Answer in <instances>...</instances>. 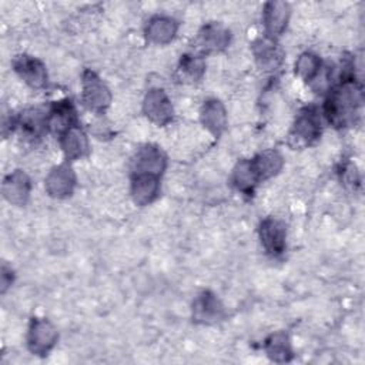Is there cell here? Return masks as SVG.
Returning <instances> with one entry per match:
<instances>
[{
  "label": "cell",
  "instance_id": "7c38bea8",
  "mask_svg": "<svg viewBox=\"0 0 365 365\" xmlns=\"http://www.w3.org/2000/svg\"><path fill=\"white\" fill-rule=\"evenodd\" d=\"M30 192V181L21 171H14L3 181V195L13 204L21 205L26 202Z\"/></svg>",
  "mask_w": 365,
  "mask_h": 365
},
{
  "label": "cell",
  "instance_id": "5b68a950",
  "mask_svg": "<svg viewBox=\"0 0 365 365\" xmlns=\"http://www.w3.org/2000/svg\"><path fill=\"white\" fill-rule=\"evenodd\" d=\"M144 111L151 121L161 125L168 123L173 117L171 103L163 90L148 91L144 100Z\"/></svg>",
  "mask_w": 365,
  "mask_h": 365
},
{
  "label": "cell",
  "instance_id": "44dd1931",
  "mask_svg": "<svg viewBox=\"0 0 365 365\" xmlns=\"http://www.w3.org/2000/svg\"><path fill=\"white\" fill-rule=\"evenodd\" d=\"M267 354L277 362H284L291 358V348L287 335L275 334L267 341Z\"/></svg>",
  "mask_w": 365,
  "mask_h": 365
},
{
  "label": "cell",
  "instance_id": "277c9868",
  "mask_svg": "<svg viewBox=\"0 0 365 365\" xmlns=\"http://www.w3.org/2000/svg\"><path fill=\"white\" fill-rule=\"evenodd\" d=\"M57 341V332L54 327L46 319H34L29 331V348L31 352L44 355Z\"/></svg>",
  "mask_w": 365,
  "mask_h": 365
},
{
  "label": "cell",
  "instance_id": "e0dca14e",
  "mask_svg": "<svg viewBox=\"0 0 365 365\" xmlns=\"http://www.w3.org/2000/svg\"><path fill=\"white\" fill-rule=\"evenodd\" d=\"M201 118L204 125L214 134H220L225 127V110L222 104L217 100L207 101L201 111Z\"/></svg>",
  "mask_w": 365,
  "mask_h": 365
},
{
  "label": "cell",
  "instance_id": "603a6c76",
  "mask_svg": "<svg viewBox=\"0 0 365 365\" xmlns=\"http://www.w3.org/2000/svg\"><path fill=\"white\" fill-rule=\"evenodd\" d=\"M178 71L184 80L195 81L201 77L204 71V61L197 56H184L180 63Z\"/></svg>",
  "mask_w": 365,
  "mask_h": 365
},
{
  "label": "cell",
  "instance_id": "7402d4cb",
  "mask_svg": "<svg viewBox=\"0 0 365 365\" xmlns=\"http://www.w3.org/2000/svg\"><path fill=\"white\" fill-rule=\"evenodd\" d=\"M319 67H321V61L315 54L304 53L298 57L295 63V73L304 80H311L318 74Z\"/></svg>",
  "mask_w": 365,
  "mask_h": 365
},
{
  "label": "cell",
  "instance_id": "30bf717a",
  "mask_svg": "<svg viewBox=\"0 0 365 365\" xmlns=\"http://www.w3.org/2000/svg\"><path fill=\"white\" fill-rule=\"evenodd\" d=\"M74 182L76 178L73 170L67 165H60L48 174L46 180V188L50 195L66 197L73 191Z\"/></svg>",
  "mask_w": 365,
  "mask_h": 365
},
{
  "label": "cell",
  "instance_id": "9a60e30c",
  "mask_svg": "<svg viewBox=\"0 0 365 365\" xmlns=\"http://www.w3.org/2000/svg\"><path fill=\"white\" fill-rule=\"evenodd\" d=\"M228 40H230L228 31L222 26L211 23L200 31L197 41L202 50L215 51V50L224 48L227 46Z\"/></svg>",
  "mask_w": 365,
  "mask_h": 365
},
{
  "label": "cell",
  "instance_id": "7a4b0ae2",
  "mask_svg": "<svg viewBox=\"0 0 365 365\" xmlns=\"http://www.w3.org/2000/svg\"><path fill=\"white\" fill-rule=\"evenodd\" d=\"M321 120L315 108H305L297 118L289 134V141L294 147L308 145L319 137Z\"/></svg>",
  "mask_w": 365,
  "mask_h": 365
},
{
  "label": "cell",
  "instance_id": "cb8c5ba5",
  "mask_svg": "<svg viewBox=\"0 0 365 365\" xmlns=\"http://www.w3.org/2000/svg\"><path fill=\"white\" fill-rule=\"evenodd\" d=\"M257 58L261 61V64L264 67L271 68L279 61L281 54L278 53V50L272 41H262L257 47Z\"/></svg>",
  "mask_w": 365,
  "mask_h": 365
},
{
  "label": "cell",
  "instance_id": "8fae6325",
  "mask_svg": "<svg viewBox=\"0 0 365 365\" xmlns=\"http://www.w3.org/2000/svg\"><path fill=\"white\" fill-rule=\"evenodd\" d=\"M289 17V7L287 3L282 1H272L265 6L264 13V24L268 36L275 37L279 36L288 21Z\"/></svg>",
  "mask_w": 365,
  "mask_h": 365
},
{
  "label": "cell",
  "instance_id": "ac0fdd59",
  "mask_svg": "<svg viewBox=\"0 0 365 365\" xmlns=\"http://www.w3.org/2000/svg\"><path fill=\"white\" fill-rule=\"evenodd\" d=\"M177 31V24L174 20L167 17H155L147 26V37L154 43H168Z\"/></svg>",
  "mask_w": 365,
  "mask_h": 365
},
{
  "label": "cell",
  "instance_id": "5bb4252c",
  "mask_svg": "<svg viewBox=\"0 0 365 365\" xmlns=\"http://www.w3.org/2000/svg\"><path fill=\"white\" fill-rule=\"evenodd\" d=\"M222 317V307L211 292H202L194 302V318L200 322H214Z\"/></svg>",
  "mask_w": 365,
  "mask_h": 365
},
{
  "label": "cell",
  "instance_id": "ba28073f",
  "mask_svg": "<svg viewBox=\"0 0 365 365\" xmlns=\"http://www.w3.org/2000/svg\"><path fill=\"white\" fill-rule=\"evenodd\" d=\"M14 70L31 87L40 88L47 83V73L44 66L29 56H19L14 60Z\"/></svg>",
  "mask_w": 365,
  "mask_h": 365
},
{
  "label": "cell",
  "instance_id": "52a82bcc",
  "mask_svg": "<svg viewBox=\"0 0 365 365\" xmlns=\"http://www.w3.org/2000/svg\"><path fill=\"white\" fill-rule=\"evenodd\" d=\"M261 242L264 248L272 254L279 255L285 248V227L282 222L274 218H267L262 221L259 228Z\"/></svg>",
  "mask_w": 365,
  "mask_h": 365
},
{
  "label": "cell",
  "instance_id": "3957f363",
  "mask_svg": "<svg viewBox=\"0 0 365 365\" xmlns=\"http://www.w3.org/2000/svg\"><path fill=\"white\" fill-rule=\"evenodd\" d=\"M83 100L94 111H103L110 104L108 88L93 71H86L83 76Z\"/></svg>",
  "mask_w": 365,
  "mask_h": 365
},
{
  "label": "cell",
  "instance_id": "6da1fadb",
  "mask_svg": "<svg viewBox=\"0 0 365 365\" xmlns=\"http://www.w3.org/2000/svg\"><path fill=\"white\" fill-rule=\"evenodd\" d=\"M361 104V90L351 81L345 80L339 87H336L325 104V113L329 120L336 127L346 125L354 120L356 110Z\"/></svg>",
  "mask_w": 365,
  "mask_h": 365
},
{
  "label": "cell",
  "instance_id": "8992f818",
  "mask_svg": "<svg viewBox=\"0 0 365 365\" xmlns=\"http://www.w3.org/2000/svg\"><path fill=\"white\" fill-rule=\"evenodd\" d=\"M76 110L70 101L56 103L47 115V127L60 135L76 127Z\"/></svg>",
  "mask_w": 365,
  "mask_h": 365
},
{
  "label": "cell",
  "instance_id": "2e32d148",
  "mask_svg": "<svg viewBox=\"0 0 365 365\" xmlns=\"http://www.w3.org/2000/svg\"><path fill=\"white\" fill-rule=\"evenodd\" d=\"M61 147L68 160L80 158L88 151V143H87L86 134L77 127L70 128L61 135Z\"/></svg>",
  "mask_w": 365,
  "mask_h": 365
},
{
  "label": "cell",
  "instance_id": "d6986e66",
  "mask_svg": "<svg viewBox=\"0 0 365 365\" xmlns=\"http://www.w3.org/2000/svg\"><path fill=\"white\" fill-rule=\"evenodd\" d=\"M258 178H268L277 174L282 167V157L277 151H264L252 160Z\"/></svg>",
  "mask_w": 365,
  "mask_h": 365
},
{
  "label": "cell",
  "instance_id": "9c48e42d",
  "mask_svg": "<svg viewBox=\"0 0 365 365\" xmlns=\"http://www.w3.org/2000/svg\"><path fill=\"white\" fill-rule=\"evenodd\" d=\"M165 167V157L155 147L141 148L134 158V174L160 175Z\"/></svg>",
  "mask_w": 365,
  "mask_h": 365
},
{
  "label": "cell",
  "instance_id": "4fadbf2b",
  "mask_svg": "<svg viewBox=\"0 0 365 365\" xmlns=\"http://www.w3.org/2000/svg\"><path fill=\"white\" fill-rule=\"evenodd\" d=\"M133 198L138 205H145L151 202L158 192V175L154 174H134Z\"/></svg>",
  "mask_w": 365,
  "mask_h": 365
},
{
  "label": "cell",
  "instance_id": "ffe728a7",
  "mask_svg": "<svg viewBox=\"0 0 365 365\" xmlns=\"http://www.w3.org/2000/svg\"><path fill=\"white\" fill-rule=\"evenodd\" d=\"M232 180L238 190H241L244 192H250L254 188V185L259 181L258 174L252 165V161L238 163L234 170Z\"/></svg>",
  "mask_w": 365,
  "mask_h": 365
}]
</instances>
